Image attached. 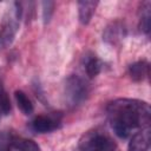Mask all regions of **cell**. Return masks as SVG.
I'll return each mask as SVG.
<instances>
[{"label": "cell", "instance_id": "1", "mask_svg": "<svg viewBox=\"0 0 151 151\" xmlns=\"http://www.w3.org/2000/svg\"><path fill=\"white\" fill-rule=\"evenodd\" d=\"M106 113L113 132L119 138H127L133 130L147 129L151 122V110L146 101L118 98L106 106Z\"/></svg>", "mask_w": 151, "mask_h": 151}, {"label": "cell", "instance_id": "2", "mask_svg": "<svg viewBox=\"0 0 151 151\" xmlns=\"http://www.w3.org/2000/svg\"><path fill=\"white\" fill-rule=\"evenodd\" d=\"M64 94L70 107H78L87 99L90 94V85L80 76L71 74L65 80Z\"/></svg>", "mask_w": 151, "mask_h": 151}, {"label": "cell", "instance_id": "3", "mask_svg": "<svg viewBox=\"0 0 151 151\" xmlns=\"http://www.w3.org/2000/svg\"><path fill=\"white\" fill-rule=\"evenodd\" d=\"M116 143L101 131H91L83 136L79 142V151H114Z\"/></svg>", "mask_w": 151, "mask_h": 151}, {"label": "cell", "instance_id": "4", "mask_svg": "<svg viewBox=\"0 0 151 151\" xmlns=\"http://www.w3.org/2000/svg\"><path fill=\"white\" fill-rule=\"evenodd\" d=\"M19 21L20 20L15 14L14 8L9 9L6 13L0 28V39H1L2 47H6L13 42L15 34L19 29Z\"/></svg>", "mask_w": 151, "mask_h": 151}, {"label": "cell", "instance_id": "5", "mask_svg": "<svg viewBox=\"0 0 151 151\" xmlns=\"http://www.w3.org/2000/svg\"><path fill=\"white\" fill-rule=\"evenodd\" d=\"M126 34L127 29L125 24L120 20H114L105 27L103 32V40L111 46H117L124 40Z\"/></svg>", "mask_w": 151, "mask_h": 151}, {"label": "cell", "instance_id": "6", "mask_svg": "<svg viewBox=\"0 0 151 151\" xmlns=\"http://www.w3.org/2000/svg\"><path fill=\"white\" fill-rule=\"evenodd\" d=\"M60 124V116H37L31 122V127L38 133H47L59 129Z\"/></svg>", "mask_w": 151, "mask_h": 151}, {"label": "cell", "instance_id": "7", "mask_svg": "<svg viewBox=\"0 0 151 151\" xmlns=\"http://www.w3.org/2000/svg\"><path fill=\"white\" fill-rule=\"evenodd\" d=\"M150 127L143 129L139 132L134 133L130 142L127 150L129 151H149L150 147Z\"/></svg>", "mask_w": 151, "mask_h": 151}, {"label": "cell", "instance_id": "8", "mask_svg": "<svg viewBox=\"0 0 151 151\" xmlns=\"http://www.w3.org/2000/svg\"><path fill=\"white\" fill-rule=\"evenodd\" d=\"M97 6H98V1H92V0L78 1V17L81 25H87L91 21Z\"/></svg>", "mask_w": 151, "mask_h": 151}, {"label": "cell", "instance_id": "9", "mask_svg": "<svg viewBox=\"0 0 151 151\" xmlns=\"http://www.w3.org/2000/svg\"><path fill=\"white\" fill-rule=\"evenodd\" d=\"M149 68L150 65L146 60H138L129 66V76L133 81L140 83L149 77Z\"/></svg>", "mask_w": 151, "mask_h": 151}, {"label": "cell", "instance_id": "10", "mask_svg": "<svg viewBox=\"0 0 151 151\" xmlns=\"http://www.w3.org/2000/svg\"><path fill=\"white\" fill-rule=\"evenodd\" d=\"M83 65H84L85 72L88 76V78L97 77L100 73V71H101V61L92 52H87L84 55V58H83Z\"/></svg>", "mask_w": 151, "mask_h": 151}, {"label": "cell", "instance_id": "11", "mask_svg": "<svg viewBox=\"0 0 151 151\" xmlns=\"http://www.w3.org/2000/svg\"><path fill=\"white\" fill-rule=\"evenodd\" d=\"M150 19H151V2L146 0L140 4V8H139V29L146 35L150 33Z\"/></svg>", "mask_w": 151, "mask_h": 151}, {"label": "cell", "instance_id": "12", "mask_svg": "<svg viewBox=\"0 0 151 151\" xmlns=\"http://www.w3.org/2000/svg\"><path fill=\"white\" fill-rule=\"evenodd\" d=\"M14 98H15V101H17L18 107L20 109V111H21L24 114L28 116V114H31V113L33 112V110H34L33 104H32L31 99L28 98V96H27L24 91L17 90V91L14 92Z\"/></svg>", "mask_w": 151, "mask_h": 151}, {"label": "cell", "instance_id": "13", "mask_svg": "<svg viewBox=\"0 0 151 151\" xmlns=\"http://www.w3.org/2000/svg\"><path fill=\"white\" fill-rule=\"evenodd\" d=\"M11 110H12V106H11V100L7 96V92L4 87V84H2V80L0 78V112L5 116L11 113Z\"/></svg>", "mask_w": 151, "mask_h": 151}, {"label": "cell", "instance_id": "14", "mask_svg": "<svg viewBox=\"0 0 151 151\" xmlns=\"http://www.w3.org/2000/svg\"><path fill=\"white\" fill-rule=\"evenodd\" d=\"M17 146L19 151H41L40 146L32 139L17 138Z\"/></svg>", "mask_w": 151, "mask_h": 151}, {"label": "cell", "instance_id": "15", "mask_svg": "<svg viewBox=\"0 0 151 151\" xmlns=\"http://www.w3.org/2000/svg\"><path fill=\"white\" fill-rule=\"evenodd\" d=\"M42 22L44 25L50 24L53 12H54V2L53 1H42Z\"/></svg>", "mask_w": 151, "mask_h": 151}, {"label": "cell", "instance_id": "16", "mask_svg": "<svg viewBox=\"0 0 151 151\" xmlns=\"http://www.w3.org/2000/svg\"><path fill=\"white\" fill-rule=\"evenodd\" d=\"M14 140H15V137L11 132L1 131L0 132V151H5Z\"/></svg>", "mask_w": 151, "mask_h": 151}, {"label": "cell", "instance_id": "17", "mask_svg": "<svg viewBox=\"0 0 151 151\" xmlns=\"http://www.w3.org/2000/svg\"><path fill=\"white\" fill-rule=\"evenodd\" d=\"M5 151H19V149H18V146H17V138H15V140H14Z\"/></svg>", "mask_w": 151, "mask_h": 151}, {"label": "cell", "instance_id": "18", "mask_svg": "<svg viewBox=\"0 0 151 151\" xmlns=\"http://www.w3.org/2000/svg\"><path fill=\"white\" fill-rule=\"evenodd\" d=\"M0 47H2V45H1V39H0Z\"/></svg>", "mask_w": 151, "mask_h": 151}]
</instances>
